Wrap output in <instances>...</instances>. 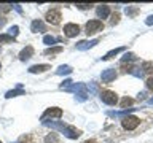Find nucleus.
<instances>
[{
    "label": "nucleus",
    "mask_w": 153,
    "mask_h": 143,
    "mask_svg": "<svg viewBox=\"0 0 153 143\" xmlns=\"http://www.w3.org/2000/svg\"><path fill=\"white\" fill-rule=\"evenodd\" d=\"M139 124H140V119L137 116H134V114H128V116L123 118V121H121V126H123V129H126V130H134V129L139 127Z\"/></svg>",
    "instance_id": "nucleus-2"
},
{
    "label": "nucleus",
    "mask_w": 153,
    "mask_h": 143,
    "mask_svg": "<svg viewBox=\"0 0 153 143\" xmlns=\"http://www.w3.org/2000/svg\"><path fill=\"white\" fill-rule=\"evenodd\" d=\"M18 30H19V27H18V26H13L11 29H10V37L14 38V37L18 35Z\"/></svg>",
    "instance_id": "nucleus-26"
},
{
    "label": "nucleus",
    "mask_w": 153,
    "mask_h": 143,
    "mask_svg": "<svg viewBox=\"0 0 153 143\" xmlns=\"http://www.w3.org/2000/svg\"><path fill=\"white\" fill-rule=\"evenodd\" d=\"M57 41H59V38H54L51 35H45V38H43V43H45V45H54Z\"/></svg>",
    "instance_id": "nucleus-19"
},
{
    "label": "nucleus",
    "mask_w": 153,
    "mask_h": 143,
    "mask_svg": "<svg viewBox=\"0 0 153 143\" xmlns=\"http://www.w3.org/2000/svg\"><path fill=\"white\" fill-rule=\"evenodd\" d=\"M145 22L148 24V26H152V24H153V16H150V18H148L147 21H145Z\"/></svg>",
    "instance_id": "nucleus-30"
},
{
    "label": "nucleus",
    "mask_w": 153,
    "mask_h": 143,
    "mask_svg": "<svg viewBox=\"0 0 153 143\" xmlns=\"http://www.w3.org/2000/svg\"><path fill=\"white\" fill-rule=\"evenodd\" d=\"M78 33H80V26H78V24L69 22V24H65V26H64V35L65 37L72 38V37H76Z\"/></svg>",
    "instance_id": "nucleus-7"
},
{
    "label": "nucleus",
    "mask_w": 153,
    "mask_h": 143,
    "mask_svg": "<svg viewBox=\"0 0 153 143\" xmlns=\"http://www.w3.org/2000/svg\"><path fill=\"white\" fill-rule=\"evenodd\" d=\"M96 13H97V18L105 19L110 14V7L108 5H99V7L96 8Z\"/></svg>",
    "instance_id": "nucleus-10"
},
{
    "label": "nucleus",
    "mask_w": 153,
    "mask_h": 143,
    "mask_svg": "<svg viewBox=\"0 0 153 143\" xmlns=\"http://www.w3.org/2000/svg\"><path fill=\"white\" fill-rule=\"evenodd\" d=\"M0 143H2V142H0Z\"/></svg>",
    "instance_id": "nucleus-34"
},
{
    "label": "nucleus",
    "mask_w": 153,
    "mask_h": 143,
    "mask_svg": "<svg viewBox=\"0 0 153 143\" xmlns=\"http://www.w3.org/2000/svg\"><path fill=\"white\" fill-rule=\"evenodd\" d=\"M142 70L145 72V73H150V75H153V62H143L142 64Z\"/></svg>",
    "instance_id": "nucleus-17"
},
{
    "label": "nucleus",
    "mask_w": 153,
    "mask_h": 143,
    "mask_svg": "<svg viewBox=\"0 0 153 143\" xmlns=\"http://www.w3.org/2000/svg\"><path fill=\"white\" fill-rule=\"evenodd\" d=\"M62 51V46H54V48H48L45 49V54L46 56H53V54H57V52Z\"/></svg>",
    "instance_id": "nucleus-18"
},
{
    "label": "nucleus",
    "mask_w": 153,
    "mask_h": 143,
    "mask_svg": "<svg viewBox=\"0 0 153 143\" xmlns=\"http://www.w3.org/2000/svg\"><path fill=\"white\" fill-rule=\"evenodd\" d=\"M85 143H97V142H96V140H86Z\"/></svg>",
    "instance_id": "nucleus-31"
},
{
    "label": "nucleus",
    "mask_w": 153,
    "mask_h": 143,
    "mask_svg": "<svg viewBox=\"0 0 153 143\" xmlns=\"http://www.w3.org/2000/svg\"><path fill=\"white\" fill-rule=\"evenodd\" d=\"M76 7L81 8V10H88V8L93 7V5H91V3H76Z\"/></svg>",
    "instance_id": "nucleus-27"
},
{
    "label": "nucleus",
    "mask_w": 153,
    "mask_h": 143,
    "mask_svg": "<svg viewBox=\"0 0 153 143\" xmlns=\"http://www.w3.org/2000/svg\"><path fill=\"white\" fill-rule=\"evenodd\" d=\"M14 40L13 37H10V35H5V33H0V43H11Z\"/></svg>",
    "instance_id": "nucleus-23"
},
{
    "label": "nucleus",
    "mask_w": 153,
    "mask_h": 143,
    "mask_svg": "<svg viewBox=\"0 0 153 143\" xmlns=\"http://www.w3.org/2000/svg\"><path fill=\"white\" fill-rule=\"evenodd\" d=\"M19 94H24V91H22L21 88H19V89H14V91H8L5 97H7V99H11V97H16V95H19Z\"/></svg>",
    "instance_id": "nucleus-20"
},
{
    "label": "nucleus",
    "mask_w": 153,
    "mask_h": 143,
    "mask_svg": "<svg viewBox=\"0 0 153 143\" xmlns=\"http://www.w3.org/2000/svg\"><path fill=\"white\" fill-rule=\"evenodd\" d=\"M46 126H50L53 129H56V130H61L64 132V135H67L69 138H78L80 137V130H76V129L67 126V124H62V122H45Z\"/></svg>",
    "instance_id": "nucleus-1"
},
{
    "label": "nucleus",
    "mask_w": 153,
    "mask_h": 143,
    "mask_svg": "<svg viewBox=\"0 0 153 143\" xmlns=\"http://www.w3.org/2000/svg\"><path fill=\"white\" fill-rule=\"evenodd\" d=\"M45 143H57V135L56 133H48L45 138Z\"/></svg>",
    "instance_id": "nucleus-22"
},
{
    "label": "nucleus",
    "mask_w": 153,
    "mask_h": 143,
    "mask_svg": "<svg viewBox=\"0 0 153 143\" xmlns=\"http://www.w3.org/2000/svg\"><path fill=\"white\" fill-rule=\"evenodd\" d=\"M118 21H120V14H118V13H113V14H112V21H110V24H112V26H115V24H118Z\"/></svg>",
    "instance_id": "nucleus-25"
},
{
    "label": "nucleus",
    "mask_w": 153,
    "mask_h": 143,
    "mask_svg": "<svg viewBox=\"0 0 153 143\" xmlns=\"http://www.w3.org/2000/svg\"><path fill=\"white\" fill-rule=\"evenodd\" d=\"M45 19L50 24H53V26H57V24L61 22V11L59 10H50V11L46 13V16H45Z\"/></svg>",
    "instance_id": "nucleus-6"
},
{
    "label": "nucleus",
    "mask_w": 153,
    "mask_h": 143,
    "mask_svg": "<svg viewBox=\"0 0 153 143\" xmlns=\"http://www.w3.org/2000/svg\"><path fill=\"white\" fill-rule=\"evenodd\" d=\"M85 29H86V33H88V35H93V33L102 30V29H104V22L99 21V19H91L89 22H86Z\"/></svg>",
    "instance_id": "nucleus-3"
},
{
    "label": "nucleus",
    "mask_w": 153,
    "mask_h": 143,
    "mask_svg": "<svg viewBox=\"0 0 153 143\" xmlns=\"http://www.w3.org/2000/svg\"><path fill=\"white\" fill-rule=\"evenodd\" d=\"M70 91H74V92L76 94V99L78 100H85L86 95H88V88H86L83 83H74Z\"/></svg>",
    "instance_id": "nucleus-5"
},
{
    "label": "nucleus",
    "mask_w": 153,
    "mask_h": 143,
    "mask_svg": "<svg viewBox=\"0 0 153 143\" xmlns=\"http://www.w3.org/2000/svg\"><path fill=\"white\" fill-rule=\"evenodd\" d=\"M32 54H33V48L32 46H26L21 52H19V59H21V60H27V59H30V57H32Z\"/></svg>",
    "instance_id": "nucleus-12"
},
{
    "label": "nucleus",
    "mask_w": 153,
    "mask_h": 143,
    "mask_svg": "<svg viewBox=\"0 0 153 143\" xmlns=\"http://www.w3.org/2000/svg\"><path fill=\"white\" fill-rule=\"evenodd\" d=\"M0 69H2V65H0Z\"/></svg>",
    "instance_id": "nucleus-33"
},
{
    "label": "nucleus",
    "mask_w": 153,
    "mask_h": 143,
    "mask_svg": "<svg viewBox=\"0 0 153 143\" xmlns=\"http://www.w3.org/2000/svg\"><path fill=\"white\" fill-rule=\"evenodd\" d=\"M72 73V67L70 65H61L59 69L56 70V75H69Z\"/></svg>",
    "instance_id": "nucleus-16"
},
{
    "label": "nucleus",
    "mask_w": 153,
    "mask_h": 143,
    "mask_svg": "<svg viewBox=\"0 0 153 143\" xmlns=\"http://www.w3.org/2000/svg\"><path fill=\"white\" fill-rule=\"evenodd\" d=\"M150 103H152V105H153V97H152V99H150Z\"/></svg>",
    "instance_id": "nucleus-32"
},
{
    "label": "nucleus",
    "mask_w": 153,
    "mask_h": 143,
    "mask_svg": "<svg viewBox=\"0 0 153 143\" xmlns=\"http://www.w3.org/2000/svg\"><path fill=\"white\" fill-rule=\"evenodd\" d=\"M134 103V100L132 99H129V97H124L121 100V108H126V107H131V105Z\"/></svg>",
    "instance_id": "nucleus-24"
},
{
    "label": "nucleus",
    "mask_w": 153,
    "mask_h": 143,
    "mask_svg": "<svg viewBox=\"0 0 153 143\" xmlns=\"http://www.w3.org/2000/svg\"><path fill=\"white\" fill-rule=\"evenodd\" d=\"M30 29H32V32H35V33H38V32H46V27H45V24H43L42 21H38V19H35V21L32 22Z\"/></svg>",
    "instance_id": "nucleus-13"
},
{
    "label": "nucleus",
    "mask_w": 153,
    "mask_h": 143,
    "mask_svg": "<svg viewBox=\"0 0 153 143\" xmlns=\"http://www.w3.org/2000/svg\"><path fill=\"white\" fill-rule=\"evenodd\" d=\"M147 88L150 91H153V76H150V78L147 80Z\"/></svg>",
    "instance_id": "nucleus-29"
},
{
    "label": "nucleus",
    "mask_w": 153,
    "mask_h": 143,
    "mask_svg": "<svg viewBox=\"0 0 153 143\" xmlns=\"http://www.w3.org/2000/svg\"><path fill=\"white\" fill-rule=\"evenodd\" d=\"M50 69L51 67L48 64H42V65H32L30 69H29V72H30V73H43V72H46Z\"/></svg>",
    "instance_id": "nucleus-14"
},
{
    "label": "nucleus",
    "mask_w": 153,
    "mask_h": 143,
    "mask_svg": "<svg viewBox=\"0 0 153 143\" xmlns=\"http://www.w3.org/2000/svg\"><path fill=\"white\" fill-rule=\"evenodd\" d=\"M134 59H136V56H134V54H126V56L123 57V60H121V62H126V60H134Z\"/></svg>",
    "instance_id": "nucleus-28"
},
{
    "label": "nucleus",
    "mask_w": 153,
    "mask_h": 143,
    "mask_svg": "<svg viewBox=\"0 0 153 143\" xmlns=\"http://www.w3.org/2000/svg\"><path fill=\"white\" fill-rule=\"evenodd\" d=\"M124 49H126L124 46H123V48H117V49H112V51H108L107 54H105V56L102 57V59H104V60H108V59H112V57H115L117 54H120V52L124 51Z\"/></svg>",
    "instance_id": "nucleus-15"
},
{
    "label": "nucleus",
    "mask_w": 153,
    "mask_h": 143,
    "mask_svg": "<svg viewBox=\"0 0 153 143\" xmlns=\"http://www.w3.org/2000/svg\"><path fill=\"white\" fill-rule=\"evenodd\" d=\"M99 97H100V100H102L104 103H107V105H117V102H118V95L113 92V91H102V92L99 94Z\"/></svg>",
    "instance_id": "nucleus-4"
},
{
    "label": "nucleus",
    "mask_w": 153,
    "mask_h": 143,
    "mask_svg": "<svg viewBox=\"0 0 153 143\" xmlns=\"http://www.w3.org/2000/svg\"><path fill=\"white\" fill-rule=\"evenodd\" d=\"M62 116V110L57 108V107H53V108H48L45 113L42 114V121L45 122L48 118H61Z\"/></svg>",
    "instance_id": "nucleus-8"
},
{
    "label": "nucleus",
    "mask_w": 153,
    "mask_h": 143,
    "mask_svg": "<svg viewBox=\"0 0 153 143\" xmlns=\"http://www.w3.org/2000/svg\"><path fill=\"white\" fill-rule=\"evenodd\" d=\"M72 86H74V81L65 80V81H62V84L59 86V88H61V89H64V91H70V89H72Z\"/></svg>",
    "instance_id": "nucleus-21"
},
{
    "label": "nucleus",
    "mask_w": 153,
    "mask_h": 143,
    "mask_svg": "<svg viewBox=\"0 0 153 143\" xmlns=\"http://www.w3.org/2000/svg\"><path fill=\"white\" fill-rule=\"evenodd\" d=\"M97 43H99V40H91V41H88V40H83V41H78V43H76V49L85 51V49H88V48H91V46L97 45Z\"/></svg>",
    "instance_id": "nucleus-11"
},
{
    "label": "nucleus",
    "mask_w": 153,
    "mask_h": 143,
    "mask_svg": "<svg viewBox=\"0 0 153 143\" xmlns=\"http://www.w3.org/2000/svg\"><path fill=\"white\" fill-rule=\"evenodd\" d=\"M100 78H102L104 83H110V81H113L115 78H117V72H115L113 69H107V70L102 72Z\"/></svg>",
    "instance_id": "nucleus-9"
}]
</instances>
